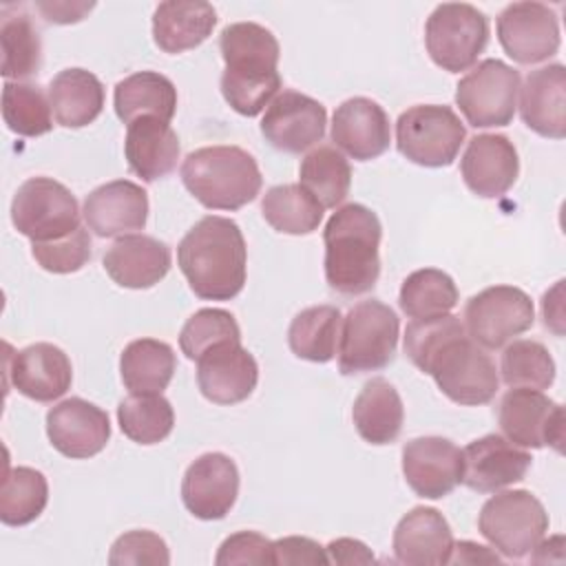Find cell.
I'll use <instances>...</instances> for the list:
<instances>
[{"instance_id":"obj_1","label":"cell","mask_w":566,"mask_h":566,"mask_svg":"<svg viewBox=\"0 0 566 566\" xmlns=\"http://www.w3.org/2000/svg\"><path fill=\"white\" fill-rule=\"evenodd\" d=\"M177 263L203 301H230L245 285L248 248L241 228L226 217L199 219L177 245Z\"/></svg>"},{"instance_id":"obj_2","label":"cell","mask_w":566,"mask_h":566,"mask_svg":"<svg viewBox=\"0 0 566 566\" xmlns=\"http://www.w3.org/2000/svg\"><path fill=\"white\" fill-rule=\"evenodd\" d=\"M226 71L221 93L226 102L245 117H256L279 95L281 75L279 40L256 22H234L219 38Z\"/></svg>"},{"instance_id":"obj_3","label":"cell","mask_w":566,"mask_h":566,"mask_svg":"<svg viewBox=\"0 0 566 566\" xmlns=\"http://www.w3.org/2000/svg\"><path fill=\"white\" fill-rule=\"evenodd\" d=\"M382 226L374 210L363 203L338 208L323 230L325 279L345 296L369 292L380 276Z\"/></svg>"},{"instance_id":"obj_4","label":"cell","mask_w":566,"mask_h":566,"mask_svg":"<svg viewBox=\"0 0 566 566\" xmlns=\"http://www.w3.org/2000/svg\"><path fill=\"white\" fill-rule=\"evenodd\" d=\"M186 190L210 210H239L261 192L256 159L239 146H203L181 164Z\"/></svg>"},{"instance_id":"obj_5","label":"cell","mask_w":566,"mask_h":566,"mask_svg":"<svg viewBox=\"0 0 566 566\" xmlns=\"http://www.w3.org/2000/svg\"><path fill=\"white\" fill-rule=\"evenodd\" d=\"M400 334L396 312L382 301H360L343 318L338 369L345 376L378 371L394 360Z\"/></svg>"},{"instance_id":"obj_6","label":"cell","mask_w":566,"mask_h":566,"mask_svg":"<svg viewBox=\"0 0 566 566\" xmlns=\"http://www.w3.org/2000/svg\"><path fill=\"white\" fill-rule=\"evenodd\" d=\"M478 528L500 555L522 559L535 553L544 539L548 531V513L531 491H502L482 504Z\"/></svg>"},{"instance_id":"obj_7","label":"cell","mask_w":566,"mask_h":566,"mask_svg":"<svg viewBox=\"0 0 566 566\" xmlns=\"http://www.w3.org/2000/svg\"><path fill=\"white\" fill-rule=\"evenodd\" d=\"M424 44L440 69L467 71L489 44V18L467 2L438 4L427 18Z\"/></svg>"},{"instance_id":"obj_8","label":"cell","mask_w":566,"mask_h":566,"mask_svg":"<svg viewBox=\"0 0 566 566\" xmlns=\"http://www.w3.org/2000/svg\"><path fill=\"white\" fill-rule=\"evenodd\" d=\"M467 130L449 106L416 104L396 122V146L400 155L424 168L453 164Z\"/></svg>"},{"instance_id":"obj_9","label":"cell","mask_w":566,"mask_h":566,"mask_svg":"<svg viewBox=\"0 0 566 566\" xmlns=\"http://www.w3.org/2000/svg\"><path fill=\"white\" fill-rule=\"evenodd\" d=\"M438 389L458 405H486L495 398L500 378L491 356L467 334L447 343L427 365Z\"/></svg>"},{"instance_id":"obj_10","label":"cell","mask_w":566,"mask_h":566,"mask_svg":"<svg viewBox=\"0 0 566 566\" xmlns=\"http://www.w3.org/2000/svg\"><path fill=\"white\" fill-rule=\"evenodd\" d=\"M11 221L31 243L53 241L80 228V206L64 184L31 177L13 195Z\"/></svg>"},{"instance_id":"obj_11","label":"cell","mask_w":566,"mask_h":566,"mask_svg":"<svg viewBox=\"0 0 566 566\" xmlns=\"http://www.w3.org/2000/svg\"><path fill=\"white\" fill-rule=\"evenodd\" d=\"M520 73L502 60H482L455 86V104L473 128L509 126L515 115Z\"/></svg>"},{"instance_id":"obj_12","label":"cell","mask_w":566,"mask_h":566,"mask_svg":"<svg viewBox=\"0 0 566 566\" xmlns=\"http://www.w3.org/2000/svg\"><path fill=\"white\" fill-rule=\"evenodd\" d=\"M535 310L531 296L513 285H493L464 305V329L484 349H500L531 329Z\"/></svg>"},{"instance_id":"obj_13","label":"cell","mask_w":566,"mask_h":566,"mask_svg":"<svg viewBox=\"0 0 566 566\" xmlns=\"http://www.w3.org/2000/svg\"><path fill=\"white\" fill-rule=\"evenodd\" d=\"M497 420L509 442L531 449L551 444L562 453L564 409L539 389L511 387L500 400Z\"/></svg>"},{"instance_id":"obj_14","label":"cell","mask_w":566,"mask_h":566,"mask_svg":"<svg viewBox=\"0 0 566 566\" xmlns=\"http://www.w3.org/2000/svg\"><path fill=\"white\" fill-rule=\"evenodd\" d=\"M497 40L517 64H537L559 49V22L542 2H513L497 15Z\"/></svg>"},{"instance_id":"obj_15","label":"cell","mask_w":566,"mask_h":566,"mask_svg":"<svg viewBox=\"0 0 566 566\" xmlns=\"http://www.w3.org/2000/svg\"><path fill=\"white\" fill-rule=\"evenodd\" d=\"M325 106L298 91L279 93L261 119V135L283 153L298 155L316 146L325 135Z\"/></svg>"},{"instance_id":"obj_16","label":"cell","mask_w":566,"mask_h":566,"mask_svg":"<svg viewBox=\"0 0 566 566\" xmlns=\"http://www.w3.org/2000/svg\"><path fill=\"white\" fill-rule=\"evenodd\" d=\"M259 382V365L241 340L210 347L197 358V385L214 405H237L252 396Z\"/></svg>"},{"instance_id":"obj_17","label":"cell","mask_w":566,"mask_h":566,"mask_svg":"<svg viewBox=\"0 0 566 566\" xmlns=\"http://www.w3.org/2000/svg\"><path fill=\"white\" fill-rule=\"evenodd\" d=\"M239 495V469L226 453H203L184 473V506L199 520H221Z\"/></svg>"},{"instance_id":"obj_18","label":"cell","mask_w":566,"mask_h":566,"mask_svg":"<svg viewBox=\"0 0 566 566\" xmlns=\"http://www.w3.org/2000/svg\"><path fill=\"white\" fill-rule=\"evenodd\" d=\"M402 473L416 495L440 500L462 480V451L440 436L413 438L402 447Z\"/></svg>"},{"instance_id":"obj_19","label":"cell","mask_w":566,"mask_h":566,"mask_svg":"<svg viewBox=\"0 0 566 566\" xmlns=\"http://www.w3.org/2000/svg\"><path fill=\"white\" fill-rule=\"evenodd\" d=\"M46 436L55 451L71 460L97 455L108 438V413L84 398H66L49 409Z\"/></svg>"},{"instance_id":"obj_20","label":"cell","mask_w":566,"mask_h":566,"mask_svg":"<svg viewBox=\"0 0 566 566\" xmlns=\"http://www.w3.org/2000/svg\"><path fill=\"white\" fill-rule=\"evenodd\" d=\"M531 453L502 436L489 433L462 449V484L478 493H495L524 480Z\"/></svg>"},{"instance_id":"obj_21","label":"cell","mask_w":566,"mask_h":566,"mask_svg":"<svg viewBox=\"0 0 566 566\" xmlns=\"http://www.w3.org/2000/svg\"><path fill=\"white\" fill-rule=\"evenodd\" d=\"M82 214L88 230L97 237H126L144 230L148 219V195L135 181L115 179L86 195Z\"/></svg>"},{"instance_id":"obj_22","label":"cell","mask_w":566,"mask_h":566,"mask_svg":"<svg viewBox=\"0 0 566 566\" xmlns=\"http://www.w3.org/2000/svg\"><path fill=\"white\" fill-rule=\"evenodd\" d=\"M460 172L473 195L484 199L502 197L517 179V150L506 135H475L460 159Z\"/></svg>"},{"instance_id":"obj_23","label":"cell","mask_w":566,"mask_h":566,"mask_svg":"<svg viewBox=\"0 0 566 566\" xmlns=\"http://www.w3.org/2000/svg\"><path fill=\"white\" fill-rule=\"evenodd\" d=\"M332 142L356 161L380 157L391 142L385 108L369 97L345 99L332 117Z\"/></svg>"},{"instance_id":"obj_24","label":"cell","mask_w":566,"mask_h":566,"mask_svg":"<svg viewBox=\"0 0 566 566\" xmlns=\"http://www.w3.org/2000/svg\"><path fill=\"white\" fill-rule=\"evenodd\" d=\"M396 562L407 566H442L453 553V533L444 515L431 506H416L394 528Z\"/></svg>"},{"instance_id":"obj_25","label":"cell","mask_w":566,"mask_h":566,"mask_svg":"<svg viewBox=\"0 0 566 566\" xmlns=\"http://www.w3.org/2000/svg\"><path fill=\"white\" fill-rule=\"evenodd\" d=\"M11 385L35 402H53L73 382L69 356L51 343H33L11 356L7 367Z\"/></svg>"},{"instance_id":"obj_26","label":"cell","mask_w":566,"mask_h":566,"mask_svg":"<svg viewBox=\"0 0 566 566\" xmlns=\"http://www.w3.org/2000/svg\"><path fill=\"white\" fill-rule=\"evenodd\" d=\"M522 122L537 135L564 139L566 135V71L548 64L526 75L520 86Z\"/></svg>"},{"instance_id":"obj_27","label":"cell","mask_w":566,"mask_h":566,"mask_svg":"<svg viewBox=\"0 0 566 566\" xmlns=\"http://www.w3.org/2000/svg\"><path fill=\"white\" fill-rule=\"evenodd\" d=\"M170 248L148 234L119 237L104 254L106 274L122 287L146 290L170 270Z\"/></svg>"},{"instance_id":"obj_28","label":"cell","mask_w":566,"mask_h":566,"mask_svg":"<svg viewBox=\"0 0 566 566\" xmlns=\"http://www.w3.org/2000/svg\"><path fill=\"white\" fill-rule=\"evenodd\" d=\"M124 155L130 172L144 181H157L177 168L179 137L168 122L139 117L128 124Z\"/></svg>"},{"instance_id":"obj_29","label":"cell","mask_w":566,"mask_h":566,"mask_svg":"<svg viewBox=\"0 0 566 566\" xmlns=\"http://www.w3.org/2000/svg\"><path fill=\"white\" fill-rule=\"evenodd\" d=\"M217 11L210 2L168 0L153 13V40L164 53H184L212 33Z\"/></svg>"},{"instance_id":"obj_30","label":"cell","mask_w":566,"mask_h":566,"mask_svg":"<svg viewBox=\"0 0 566 566\" xmlns=\"http://www.w3.org/2000/svg\"><path fill=\"white\" fill-rule=\"evenodd\" d=\"M352 420L358 436L369 444L394 442L405 422L402 400L391 382L371 378L365 382L352 407Z\"/></svg>"},{"instance_id":"obj_31","label":"cell","mask_w":566,"mask_h":566,"mask_svg":"<svg viewBox=\"0 0 566 566\" xmlns=\"http://www.w3.org/2000/svg\"><path fill=\"white\" fill-rule=\"evenodd\" d=\"M51 111L60 126L82 128L104 108V84L86 69H64L49 84Z\"/></svg>"},{"instance_id":"obj_32","label":"cell","mask_w":566,"mask_h":566,"mask_svg":"<svg viewBox=\"0 0 566 566\" xmlns=\"http://www.w3.org/2000/svg\"><path fill=\"white\" fill-rule=\"evenodd\" d=\"M115 113L124 124L139 117H157L170 122L177 111L175 84L155 71H137L115 84Z\"/></svg>"},{"instance_id":"obj_33","label":"cell","mask_w":566,"mask_h":566,"mask_svg":"<svg viewBox=\"0 0 566 566\" xmlns=\"http://www.w3.org/2000/svg\"><path fill=\"white\" fill-rule=\"evenodd\" d=\"M177 369L175 352L157 338L128 343L119 358L122 382L130 394H161Z\"/></svg>"},{"instance_id":"obj_34","label":"cell","mask_w":566,"mask_h":566,"mask_svg":"<svg viewBox=\"0 0 566 566\" xmlns=\"http://www.w3.org/2000/svg\"><path fill=\"white\" fill-rule=\"evenodd\" d=\"M343 314L334 305H314L301 310L287 329V343L294 356L312 363L334 358L340 338Z\"/></svg>"},{"instance_id":"obj_35","label":"cell","mask_w":566,"mask_h":566,"mask_svg":"<svg viewBox=\"0 0 566 566\" xmlns=\"http://www.w3.org/2000/svg\"><path fill=\"white\" fill-rule=\"evenodd\" d=\"M323 206L301 184H281L263 195V219L283 234H310L323 219Z\"/></svg>"},{"instance_id":"obj_36","label":"cell","mask_w":566,"mask_h":566,"mask_svg":"<svg viewBox=\"0 0 566 566\" xmlns=\"http://www.w3.org/2000/svg\"><path fill=\"white\" fill-rule=\"evenodd\" d=\"M298 179L323 208H336L349 192L352 168L334 146H316L303 157Z\"/></svg>"},{"instance_id":"obj_37","label":"cell","mask_w":566,"mask_h":566,"mask_svg":"<svg viewBox=\"0 0 566 566\" xmlns=\"http://www.w3.org/2000/svg\"><path fill=\"white\" fill-rule=\"evenodd\" d=\"M122 433L137 444H157L175 427L172 405L161 394H130L117 405Z\"/></svg>"},{"instance_id":"obj_38","label":"cell","mask_w":566,"mask_h":566,"mask_svg":"<svg viewBox=\"0 0 566 566\" xmlns=\"http://www.w3.org/2000/svg\"><path fill=\"white\" fill-rule=\"evenodd\" d=\"M49 502V484L42 471L13 467L2 478L0 520L7 526H24L40 517Z\"/></svg>"},{"instance_id":"obj_39","label":"cell","mask_w":566,"mask_h":566,"mask_svg":"<svg viewBox=\"0 0 566 566\" xmlns=\"http://www.w3.org/2000/svg\"><path fill=\"white\" fill-rule=\"evenodd\" d=\"M458 287L453 279L436 268H422L411 272L398 294L400 310L409 318H429L449 314L458 305Z\"/></svg>"},{"instance_id":"obj_40","label":"cell","mask_w":566,"mask_h":566,"mask_svg":"<svg viewBox=\"0 0 566 566\" xmlns=\"http://www.w3.org/2000/svg\"><path fill=\"white\" fill-rule=\"evenodd\" d=\"M0 44H2V77L24 80L40 71L42 64V42L40 33L33 27L27 13L2 11L0 24Z\"/></svg>"},{"instance_id":"obj_41","label":"cell","mask_w":566,"mask_h":566,"mask_svg":"<svg viewBox=\"0 0 566 566\" xmlns=\"http://www.w3.org/2000/svg\"><path fill=\"white\" fill-rule=\"evenodd\" d=\"M2 119L15 135L40 137L53 128L51 102L38 84L4 82Z\"/></svg>"},{"instance_id":"obj_42","label":"cell","mask_w":566,"mask_h":566,"mask_svg":"<svg viewBox=\"0 0 566 566\" xmlns=\"http://www.w3.org/2000/svg\"><path fill=\"white\" fill-rule=\"evenodd\" d=\"M502 380L509 387H526V389H548L555 380V360L548 349L531 338L513 340L500 363Z\"/></svg>"},{"instance_id":"obj_43","label":"cell","mask_w":566,"mask_h":566,"mask_svg":"<svg viewBox=\"0 0 566 566\" xmlns=\"http://www.w3.org/2000/svg\"><path fill=\"white\" fill-rule=\"evenodd\" d=\"M464 334H467L464 323L460 321V316H453V314L413 318L405 329V354L420 371H424L431 358L447 343Z\"/></svg>"},{"instance_id":"obj_44","label":"cell","mask_w":566,"mask_h":566,"mask_svg":"<svg viewBox=\"0 0 566 566\" xmlns=\"http://www.w3.org/2000/svg\"><path fill=\"white\" fill-rule=\"evenodd\" d=\"M228 340H241V329L234 316L219 307H203L195 312L179 334V347L190 360H197L210 347Z\"/></svg>"},{"instance_id":"obj_45","label":"cell","mask_w":566,"mask_h":566,"mask_svg":"<svg viewBox=\"0 0 566 566\" xmlns=\"http://www.w3.org/2000/svg\"><path fill=\"white\" fill-rule=\"evenodd\" d=\"M31 252L42 270L53 274H71L84 268V263L91 259V237L80 226L66 237L31 243Z\"/></svg>"},{"instance_id":"obj_46","label":"cell","mask_w":566,"mask_h":566,"mask_svg":"<svg viewBox=\"0 0 566 566\" xmlns=\"http://www.w3.org/2000/svg\"><path fill=\"white\" fill-rule=\"evenodd\" d=\"M111 566L124 564H170L166 542L153 531H128L119 535L108 553Z\"/></svg>"},{"instance_id":"obj_47","label":"cell","mask_w":566,"mask_h":566,"mask_svg":"<svg viewBox=\"0 0 566 566\" xmlns=\"http://www.w3.org/2000/svg\"><path fill=\"white\" fill-rule=\"evenodd\" d=\"M214 564H274V546L261 533L239 531L223 539V544L217 551Z\"/></svg>"},{"instance_id":"obj_48","label":"cell","mask_w":566,"mask_h":566,"mask_svg":"<svg viewBox=\"0 0 566 566\" xmlns=\"http://www.w3.org/2000/svg\"><path fill=\"white\" fill-rule=\"evenodd\" d=\"M274 564H329L325 546L310 537L290 535L272 542Z\"/></svg>"},{"instance_id":"obj_49","label":"cell","mask_w":566,"mask_h":566,"mask_svg":"<svg viewBox=\"0 0 566 566\" xmlns=\"http://www.w3.org/2000/svg\"><path fill=\"white\" fill-rule=\"evenodd\" d=\"M327 557L332 564H371L374 555L371 551L360 542L352 537H338L325 546Z\"/></svg>"},{"instance_id":"obj_50","label":"cell","mask_w":566,"mask_h":566,"mask_svg":"<svg viewBox=\"0 0 566 566\" xmlns=\"http://www.w3.org/2000/svg\"><path fill=\"white\" fill-rule=\"evenodd\" d=\"M35 7L44 13V20L55 22V24H71V22H80L84 18V13L93 9V2H88V4H80V2H38Z\"/></svg>"},{"instance_id":"obj_51","label":"cell","mask_w":566,"mask_h":566,"mask_svg":"<svg viewBox=\"0 0 566 566\" xmlns=\"http://www.w3.org/2000/svg\"><path fill=\"white\" fill-rule=\"evenodd\" d=\"M453 564H493V562H500L497 553H491L486 546L482 544H475V542H458L453 544V553H451V559Z\"/></svg>"},{"instance_id":"obj_52","label":"cell","mask_w":566,"mask_h":566,"mask_svg":"<svg viewBox=\"0 0 566 566\" xmlns=\"http://www.w3.org/2000/svg\"><path fill=\"white\" fill-rule=\"evenodd\" d=\"M562 283L564 281H557V285L544 294L542 298V314H544V325L551 327L555 334H562V321H564V314H562Z\"/></svg>"}]
</instances>
